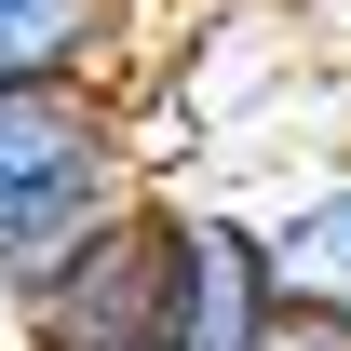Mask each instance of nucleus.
I'll return each mask as SVG.
<instances>
[{
  "instance_id": "nucleus-6",
  "label": "nucleus",
  "mask_w": 351,
  "mask_h": 351,
  "mask_svg": "<svg viewBox=\"0 0 351 351\" xmlns=\"http://www.w3.org/2000/svg\"><path fill=\"white\" fill-rule=\"evenodd\" d=\"M257 351H351V311H298V298H284Z\"/></svg>"
},
{
  "instance_id": "nucleus-4",
  "label": "nucleus",
  "mask_w": 351,
  "mask_h": 351,
  "mask_svg": "<svg viewBox=\"0 0 351 351\" xmlns=\"http://www.w3.org/2000/svg\"><path fill=\"white\" fill-rule=\"evenodd\" d=\"M0 82H95L135 95V0H0Z\"/></svg>"
},
{
  "instance_id": "nucleus-3",
  "label": "nucleus",
  "mask_w": 351,
  "mask_h": 351,
  "mask_svg": "<svg viewBox=\"0 0 351 351\" xmlns=\"http://www.w3.org/2000/svg\"><path fill=\"white\" fill-rule=\"evenodd\" d=\"M284 284H270L257 203H217V189H176V324L162 351H257Z\"/></svg>"
},
{
  "instance_id": "nucleus-1",
  "label": "nucleus",
  "mask_w": 351,
  "mask_h": 351,
  "mask_svg": "<svg viewBox=\"0 0 351 351\" xmlns=\"http://www.w3.org/2000/svg\"><path fill=\"white\" fill-rule=\"evenodd\" d=\"M149 135H135V95L95 82H0V311L27 298L82 230H108L122 203H149Z\"/></svg>"
},
{
  "instance_id": "nucleus-5",
  "label": "nucleus",
  "mask_w": 351,
  "mask_h": 351,
  "mask_svg": "<svg viewBox=\"0 0 351 351\" xmlns=\"http://www.w3.org/2000/svg\"><path fill=\"white\" fill-rule=\"evenodd\" d=\"M257 243H270V284L298 311H351V162H324L311 189L257 203Z\"/></svg>"
},
{
  "instance_id": "nucleus-2",
  "label": "nucleus",
  "mask_w": 351,
  "mask_h": 351,
  "mask_svg": "<svg viewBox=\"0 0 351 351\" xmlns=\"http://www.w3.org/2000/svg\"><path fill=\"white\" fill-rule=\"evenodd\" d=\"M162 324H176V189H149L108 230H82L27 298L0 311L14 351H162Z\"/></svg>"
}]
</instances>
